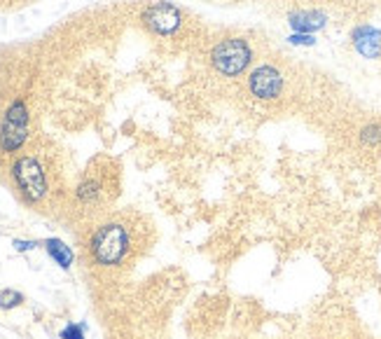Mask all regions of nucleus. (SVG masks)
<instances>
[{"label": "nucleus", "mask_w": 381, "mask_h": 339, "mask_svg": "<svg viewBox=\"0 0 381 339\" xmlns=\"http://www.w3.org/2000/svg\"><path fill=\"white\" fill-rule=\"evenodd\" d=\"M12 246H14V248L19 251V253H26V251H33V248H36L38 243H36V241H21V239H14Z\"/></svg>", "instance_id": "15"}, {"label": "nucleus", "mask_w": 381, "mask_h": 339, "mask_svg": "<svg viewBox=\"0 0 381 339\" xmlns=\"http://www.w3.org/2000/svg\"><path fill=\"white\" fill-rule=\"evenodd\" d=\"M288 42L295 47H313L316 45V38H313L311 33H290V36H288Z\"/></svg>", "instance_id": "13"}, {"label": "nucleus", "mask_w": 381, "mask_h": 339, "mask_svg": "<svg viewBox=\"0 0 381 339\" xmlns=\"http://www.w3.org/2000/svg\"><path fill=\"white\" fill-rule=\"evenodd\" d=\"M29 129H31V115L29 106L24 98H14L0 120V150L3 152H16L24 148V143L29 141Z\"/></svg>", "instance_id": "4"}, {"label": "nucleus", "mask_w": 381, "mask_h": 339, "mask_svg": "<svg viewBox=\"0 0 381 339\" xmlns=\"http://www.w3.org/2000/svg\"><path fill=\"white\" fill-rule=\"evenodd\" d=\"M45 251H47V255L52 258L54 262L61 269H71V265H73V251L68 248V246H66L61 239H45Z\"/></svg>", "instance_id": "10"}, {"label": "nucleus", "mask_w": 381, "mask_h": 339, "mask_svg": "<svg viewBox=\"0 0 381 339\" xmlns=\"http://www.w3.org/2000/svg\"><path fill=\"white\" fill-rule=\"evenodd\" d=\"M360 143L367 148H377L381 146V124L379 122H370L360 129Z\"/></svg>", "instance_id": "11"}, {"label": "nucleus", "mask_w": 381, "mask_h": 339, "mask_svg": "<svg viewBox=\"0 0 381 339\" xmlns=\"http://www.w3.org/2000/svg\"><path fill=\"white\" fill-rule=\"evenodd\" d=\"M133 248L131 230L120 220L96 227L89 239V255L98 267H120Z\"/></svg>", "instance_id": "1"}, {"label": "nucleus", "mask_w": 381, "mask_h": 339, "mask_svg": "<svg viewBox=\"0 0 381 339\" xmlns=\"http://www.w3.org/2000/svg\"><path fill=\"white\" fill-rule=\"evenodd\" d=\"M248 89H250V94L260 101H274L281 96V91H283V75L278 68L262 64L250 71Z\"/></svg>", "instance_id": "6"}, {"label": "nucleus", "mask_w": 381, "mask_h": 339, "mask_svg": "<svg viewBox=\"0 0 381 339\" xmlns=\"http://www.w3.org/2000/svg\"><path fill=\"white\" fill-rule=\"evenodd\" d=\"M210 66L215 68L220 75L225 78H236L241 75L245 68L253 61V49L248 45V40L243 38H225L210 49Z\"/></svg>", "instance_id": "3"}, {"label": "nucleus", "mask_w": 381, "mask_h": 339, "mask_svg": "<svg viewBox=\"0 0 381 339\" xmlns=\"http://www.w3.org/2000/svg\"><path fill=\"white\" fill-rule=\"evenodd\" d=\"M24 302V295L19 290H3L0 293V309H16Z\"/></svg>", "instance_id": "12"}, {"label": "nucleus", "mask_w": 381, "mask_h": 339, "mask_svg": "<svg viewBox=\"0 0 381 339\" xmlns=\"http://www.w3.org/2000/svg\"><path fill=\"white\" fill-rule=\"evenodd\" d=\"M146 29L152 31L155 36H173V33L181 31L183 26V12L178 10L173 3H166V0H159V3L148 5L141 14Z\"/></svg>", "instance_id": "5"}, {"label": "nucleus", "mask_w": 381, "mask_h": 339, "mask_svg": "<svg viewBox=\"0 0 381 339\" xmlns=\"http://www.w3.org/2000/svg\"><path fill=\"white\" fill-rule=\"evenodd\" d=\"M61 339H84V325L82 323H71L61 330Z\"/></svg>", "instance_id": "14"}, {"label": "nucleus", "mask_w": 381, "mask_h": 339, "mask_svg": "<svg viewBox=\"0 0 381 339\" xmlns=\"http://www.w3.org/2000/svg\"><path fill=\"white\" fill-rule=\"evenodd\" d=\"M12 181L16 190L21 192V197L29 203H40L47 199L49 194V181L45 166L40 164L38 157L33 155H21L14 159L12 164Z\"/></svg>", "instance_id": "2"}, {"label": "nucleus", "mask_w": 381, "mask_h": 339, "mask_svg": "<svg viewBox=\"0 0 381 339\" xmlns=\"http://www.w3.org/2000/svg\"><path fill=\"white\" fill-rule=\"evenodd\" d=\"M75 197H78V201L84 203V206L98 203L101 197H103V183H101L98 178H84L78 185V190H75Z\"/></svg>", "instance_id": "9"}, {"label": "nucleus", "mask_w": 381, "mask_h": 339, "mask_svg": "<svg viewBox=\"0 0 381 339\" xmlns=\"http://www.w3.org/2000/svg\"><path fill=\"white\" fill-rule=\"evenodd\" d=\"M288 24H290L293 33H311L313 36L316 31L325 29L327 16L325 12H318V10H298L288 14Z\"/></svg>", "instance_id": "8"}, {"label": "nucleus", "mask_w": 381, "mask_h": 339, "mask_svg": "<svg viewBox=\"0 0 381 339\" xmlns=\"http://www.w3.org/2000/svg\"><path fill=\"white\" fill-rule=\"evenodd\" d=\"M351 42L355 47V52L365 59H377L381 56V31L375 26H358L351 33Z\"/></svg>", "instance_id": "7"}]
</instances>
